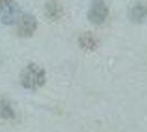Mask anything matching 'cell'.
<instances>
[{
  "mask_svg": "<svg viewBox=\"0 0 147 132\" xmlns=\"http://www.w3.org/2000/svg\"><path fill=\"white\" fill-rule=\"evenodd\" d=\"M46 82L45 69L36 63H30L20 73V83L22 87L29 90H36Z\"/></svg>",
  "mask_w": 147,
  "mask_h": 132,
  "instance_id": "cell-1",
  "label": "cell"
},
{
  "mask_svg": "<svg viewBox=\"0 0 147 132\" xmlns=\"http://www.w3.org/2000/svg\"><path fill=\"white\" fill-rule=\"evenodd\" d=\"M20 16V8L16 0H0V20L3 24L17 23Z\"/></svg>",
  "mask_w": 147,
  "mask_h": 132,
  "instance_id": "cell-2",
  "label": "cell"
},
{
  "mask_svg": "<svg viewBox=\"0 0 147 132\" xmlns=\"http://www.w3.org/2000/svg\"><path fill=\"white\" fill-rule=\"evenodd\" d=\"M109 16V8L104 0H92L88 10V20L92 24L100 25L104 23Z\"/></svg>",
  "mask_w": 147,
  "mask_h": 132,
  "instance_id": "cell-3",
  "label": "cell"
},
{
  "mask_svg": "<svg viewBox=\"0 0 147 132\" xmlns=\"http://www.w3.org/2000/svg\"><path fill=\"white\" fill-rule=\"evenodd\" d=\"M36 19L30 13H22L17 21V33L20 38H30L36 31Z\"/></svg>",
  "mask_w": 147,
  "mask_h": 132,
  "instance_id": "cell-4",
  "label": "cell"
},
{
  "mask_svg": "<svg viewBox=\"0 0 147 132\" xmlns=\"http://www.w3.org/2000/svg\"><path fill=\"white\" fill-rule=\"evenodd\" d=\"M78 42H79V45L81 49H84L86 51H90V52L97 50L99 45L98 39L90 32H86V33L81 34L79 37Z\"/></svg>",
  "mask_w": 147,
  "mask_h": 132,
  "instance_id": "cell-5",
  "label": "cell"
},
{
  "mask_svg": "<svg viewBox=\"0 0 147 132\" xmlns=\"http://www.w3.org/2000/svg\"><path fill=\"white\" fill-rule=\"evenodd\" d=\"M45 12H46V16L49 17V19L53 20V21H56L59 18H61L64 11H63V7H61V5L58 1L51 0L45 6Z\"/></svg>",
  "mask_w": 147,
  "mask_h": 132,
  "instance_id": "cell-6",
  "label": "cell"
},
{
  "mask_svg": "<svg viewBox=\"0 0 147 132\" xmlns=\"http://www.w3.org/2000/svg\"><path fill=\"white\" fill-rule=\"evenodd\" d=\"M147 16V6L144 3H136L129 11V18L133 22H142Z\"/></svg>",
  "mask_w": 147,
  "mask_h": 132,
  "instance_id": "cell-7",
  "label": "cell"
},
{
  "mask_svg": "<svg viewBox=\"0 0 147 132\" xmlns=\"http://www.w3.org/2000/svg\"><path fill=\"white\" fill-rule=\"evenodd\" d=\"M0 118L5 120H13L16 118L14 109L6 99H0Z\"/></svg>",
  "mask_w": 147,
  "mask_h": 132,
  "instance_id": "cell-8",
  "label": "cell"
}]
</instances>
